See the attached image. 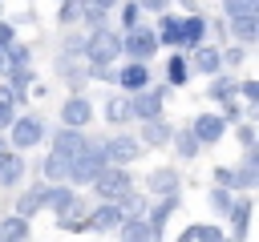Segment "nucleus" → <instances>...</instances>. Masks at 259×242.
Segmentation results:
<instances>
[{"label": "nucleus", "instance_id": "nucleus-1", "mask_svg": "<svg viewBox=\"0 0 259 242\" xmlns=\"http://www.w3.org/2000/svg\"><path fill=\"white\" fill-rule=\"evenodd\" d=\"M105 165H109V161H105V145H101L97 137H85V149L69 161V186H73V190H77V186H89Z\"/></svg>", "mask_w": 259, "mask_h": 242}, {"label": "nucleus", "instance_id": "nucleus-2", "mask_svg": "<svg viewBox=\"0 0 259 242\" xmlns=\"http://www.w3.org/2000/svg\"><path fill=\"white\" fill-rule=\"evenodd\" d=\"M89 186H93V190H97V198H105V202H117V198L134 194V177H130V169H125V165H105Z\"/></svg>", "mask_w": 259, "mask_h": 242}, {"label": "nucleus", "instance_id": "nucleus-3", "mask_svg": "<svg viewBox=\"0 0 259 242\" xmlns=\"http://www.w3.org/2000/svg\"><path fill=\"white\" fill-rule=\"evenodd\" d=\"M8 141H12V153H24V149L40 145V141H45V121H40L36 113L12 117V125H8Z\"/></svg>", "mask_w": 259, "mask_h": 242}, {"label": "nucleus", "instance_id": "nucleus-4", "mask_svg": "<svg viewBox=\"0 0 259 242\" xmlns=\"http://www.w3.org/2000/svg\"><path fill=\"white\" fill-rule=\"evenodd\" d=\"M81 52L89 56V65H109V60H117L121 40H117L113 32H105V28H93V36L81 40Z\"/></svg>", "mask_w": 259, "mask_h": 242}, {"label": "nucleus", "instance_id": "nucleus-5", "mask_svg": "<svg viewBox=\"0 0 259 242\" xmlns=\"http://www.w3.org/2000/svg\"><path fill=\"white\" fill-rule=\"evenodd\" d=\"M170 97V85H158V89H142V93H130V117H138V121H154V117H162V101Z\"/></svg>", "mask_w": 259, "mask_h": 242}, {"label": "nucleus", "instance_id": "nucleus-6", "mask_svg": "<svg viewBox=\"0 0 259 242\" xmlns=\"http://www.w3.org/2000/svg\"><path fill=\"white\" fill-rule=\"evenodd\" d=\"M121 52H130V60H150L154 52H158V36H154V28H142V24H134V28H125V40H121Z\"/></svg>", "mask_w": 259, "mask_h": 242}, {"label": "nucleus", "instance_id": "nucleus-7", "mask_svg": "<svg viewBox=\"0 0 259 242\" xmlns=\"http://www.w3.org/2000/svg\"><path fill=\"white\" fill-rule=\"evenodd\" d=\"M190 133H194L198 145H214V141L227 137V121H223L219 113H198V117L190 121Z\"/></svg>", "mask_w": 259, "mask_h": 242}, {"label": "nucleus", "instance_id": "nucleus-8", "mask_svg": "<svg viewBox=\"0 0 259 242\" xmlns=\"http://www.w3.org/2000/svg\"><path fill=\"white\" fill-rule=\"evenodd\" d=\"M101 145H105V161H109V165H130V161L142 153V141H134V137H125V133H113V137H105Z\"/></svg>", "mask_w": 259, "mask_h": 242}, {"label": "nucleus", "instance_id": "nucleus-9", "mask_svg": "<svg viewBox=\"0 0 259 242\" xmlns=\"http://www.w3.org/2000/svg\"><path fill=\"white\" fill-rule=\"evenodd\" d=\"M77 202H81V198H77L73 186H49V190H45V206H53V214H57L61 222L77 210Z\"/></svg>", "mask_w": 259, "mask_h": 242}, {"label": "nucleus", "instance_id": "nucleus-10", "mask_svg": "<svg viewBox=\"0 0 259 242\" xmlns=\"http://www.w3.org/2000/svg\"><path fill=\"white\" fill-rule=\"evenodd\" d=\"M113 81H117L125 93H142V89L150 85V69H146L142 60H130V65H121V69L113 73Z\"/></svg>", "mask_w": 259, "mask_h": 242}, {"label": "nucleus", "instance_id": "nucleus-11", "mask_svg": "<svg viewBox=\"0 0 259 242\" xmlns=\"http://www.w3.org/2000/svg\"><path fill=\"white\" fill-rule=\"evenodd\" d=\"M93 121V105L85 101V97H69L65 105H61V125L65 129H81V125H89Z\"/></svg>", "mask_w": 259, "mask_h": 242}, {"label": "nucleus", "instance_id": "nucleus-12", "mask_svg": "<svg viewBox=\"0 0 259 242\" xmlns=\"http://www.w3.org/2000/svg\"><path fill=\"white\" fill-rule=\"evenodd\" d=\"M190 73H206V77H219V69H223V56H219V48H210V44H198V48H190Z\"/></svg>", "mask_w": 259, "mask_h": 242}, {"label": "nucleus", "instance_id": "nucleus-13", "mask_svg": "<svg viewBox=\"0 0 259 242\" xmlns=\"http://www.w3.org/2000/svg\"><path fill=\"white\" fill-rule=\"evenodd\" d=\"M227 32L239 40V44H251L259 36V12H247V16H227Z\"/></svg>", "mask_w": 259, "mask_h": 242}, {"label": "nucleus", "instance_id": "nucleus-14", "mask_svg": "<svg viewBox=\"0 0 259 242\" xmlns=\"http://www.w3.org/2000/svg\"><path fill=\"white\" fill-rule=\"evenodd\" d=\"M121 222H125V218H121V210H117L113 202H101V206H97V210L89 214V226H93L97 234H113V230H117Z\"/></svg>", "mask_w": 259, "mask_h": 242}, {"label": "nucleus", "instance_id": "nucleus-15", "mask_svg": "<svg viewBox=\"0 0 259 242\" xmlns=\"http://www.w3.org/2000/svg\"><path fill=\"white\" fill-rule=\"evenodd\" d=\"M154 36H158V44H166V48H182V16L162 12V24L154 28Z\"/></svg>", "mask_w": 259, "mask_h": 242}, {"label": "nucleus", "instance_id": "nucleus-16", "mask_svg": "<svg viewBox=\"0 0 259 242\" xmlns=\"http://www.w3.org/2000/svg\"><path fill=\"white\" fill-rule=\"evenodd\" d=\"M81 149H85V133H81V129H65V125H61V129H57V137H53V153H65V157L73 161Z\"/></svg>", "mask_w": 259, "mask_h": 242}, {"label": "nucleus", "instance_id": "nucleus-17", "mask_svg": "<svg viewBox=\"0 0 259 242\" xmlns=\"http://www.w3.org/2000/svg\"><path fill=\"white\" fill-rule=\"evenodd\" d=\"M20 177H24V157L12 153V149H4L0 153V190H12Z\"/></svg>", "mask_w": 259, "mask_h": 242}, {"label": "nucleus", "instance_id": "nucleus-18", "mask_svg": "<svg viewBox=\"0 0 259 242\" xmlns=\"http://www.w3.org/2000/svg\"><path fill=\"white\" fill-rule=\"evenodd\" d=\"M174 210H178V194H174V198H162V202L154 206V214H150V222H146V226H150V234H154V242H162L166 222H170V214H174Z\"/></svg>", "mask_w": 259, "mask_h": 242}, {"label": "nucleus", "instance_id": "nucleus-19", "mask_svg": "<svg viewBox=\"0 0 259 242\" xmlns=\"http://www.w3.org/2000/svg\"><path fill=\"white\" fill-rule=\"evenodd\" d=\"M202 36H206V16H202V12L182 16V48H198Z\"/></svg>", "mask_w": 259, "mask_h": 242}, {"label": "nucleus", "instance_id": "nucleus-20", "mask_svg": "<svg viewBox=\"0 0 259 242\" xmlns=\"http://www.w3.org/2000/svg\"><path fill=\"white\" fill-rule=\"evenodd\" d=\"M40 169H45V177H49L53 186H65V182H69V157H65V153H53V149H49V157H45Z\"/></svg>", "mask_w": 259, "mask_h": 242}, {"label": "nucleus", "instance_id": "nucleus-21", "mask_svg": "<svg viewBox=\"0 0 259 242\" xmlns=\"http://www.w3.org/2000/svg\"><path fill=\"white\" fill-rule=\"evenodd\" d=\"M40 206H45V186H32V190H24V194L16 198V218H24V222H28Z\"/></svg>", "mask_w": 259, "mask_h": 242}, {"label": "nucleus", "instance_id": "nucleus-22", "mask_svg": "<svg viewBox=\"0 0 259 242\" xmlns=\"http://www.w3.org/2000/svg\"><path fill=\"white\" fill-rule=\"evenodd\" d=\"M117 242H154V234H150V226L142 218H125L117 226Z\"/></svg>", "mask_w": 259, "mask_h": 242}, {"label": "nucleus", "instance_id": "nucleus-23", "mask_svg": "<svg viewBox=\"0 0 259 242\" xmlns=\"http://www.w3.org/2000/svg\"><path fill=\"white\" fill-rule=\"evenodd\" d=\"M142 137H146V145H170L174 129H170L162 117H154V121H142Z\"/></svg>", "mask_w": 259, "mask_h": 242}, {"label": "nucleus", "instance_id": "nucleus-24", "mask_svg": "<svg viewBox=\"0 0 259 242\" xmlns=\"http://www.w3.org/2000/svg\"><path fill=\"white\" fill-rule=\"evenodd\" d=\"M150 190H154V194H162V198H174V194H178V173H174V169H166V165H162V169H154V173H150Z\"/></svg>", "mask_w": 259, "mask_h": 242}, {"label": "nucleus", "instance_id": "nucleus-25", "mask_svg": "<svg viewBox=\"0 0 259 242\" xmlns=\"http://www.w3.org/2000/svg\"><path fill=\"white\" fill-rule=\"evenodd\" d=\"M231 226H235V242H243V234H247V218H251V198H235V206H231Z\"/></svg>", "mask_w": 259, "mask_h": 242}, {"label": "nucleus", "instance_id": "nucleus-26", "mask_svg": "<svg viewBox=\"0 0 259 242\" xmlns=\"http://www.w3.org/2000/svg\"><path fill=\"white\" fill-rule=\"evenodd\" d=\"M0 242H28V222L24 218H4L0 222Z\"/></svg>", "mask_w": 259, "mask_h": 242}, {"label": "nucleus", "instance_id": "nucleus-27", "mask_svg": "<svg viewBox=\"0 0 259 242\" xmlns=\"http://www.w3.org/2000/svg\"><path fill=\"white\" fill-rule=\"evenodd\" d=\"M186 81H190V65H186V56L178 52V56H170V65H166V85L178 89V85H186Z\"/></svg>", "mask_w": 259, "mask_h": 242}, {"label": "nucleus", "instance_id": "nucleus-28", "mask_svg": "<svg viewBox=\"0 0 259 242\" xmlns=\"http://www.w3.org/2000/svg\"><path fill=\"white\" fill-rule=\"evenodd\" d=\"M170 145H174V149H178V157H186V161H190V157H198V149H202V145L194 141V133H190V129L174 133V137H170Z\"/></svg>", "mask_w": 259, "mask_h": 242}, {"label": "nucleus", "instance_id": "nucleus-29", "mask_svg": "<svg viewBox=\"0 0 259 242\" xmlns=\"http://www.w3.org/2000/svg\"><path fill=\"white\" fill-rule=\"evenodd\" d=\"M105 117H109L113 125H125V121H130V97H109V101H105Z\"/></svg>", "mask_w": 259, "mask_h": 242}, {"label": "nucleus", "instance_id": "nucleus-30", "mask_svg": "<svg viewBox=\"0 0 259 242\" xmlns=\"http://www.w3.org/2000/svg\"><path fill=\"white\" fill-rule=\"evenodd\" d=\"M235 89H239V81H235V77H214V81H210V97H214V101H223V105L231 101V93H235Z\"/></svg>", "mask_w": 259, "mask_h": 242}, {"label": "nucleus", "instance_id": "nucleus-31", "mask_svg": "<svg viewBox=\"0 0 259 242\" xmlns=\"http://www.w3.org/2000/svg\"><path fill=\"white\" fill-rule=\"evenodd\" d=\"M214 186H223V190H243L239 169H235V165H219V169H214Z\"/></svg>", "mask_w": 259, "mask_h": 242}, {"label": "nucleus", "instance_id": "nucleus-32", "mask_svg": "<svg viewBox=\"0 0 259 242\" xmlns=\"http://www.w3.org/2000/svg\"><path fill=\"white\" fill-rule=\"evenodd\" d=\"M231 206H235V194L223 190V186H214V190H210V210H214V214H231Z\"/></svg>", "mask_w": 259, "mask_h": 242}, {"label": "nucleus", "instance_id": "nucleus-33", "mask_svg": "<svg viewBox=\"0 0 259 242\" xmlns=\"http://www.w3.org/2000/svg\"><path fill=\"white\" fill-rule=\"evenodd\" d=\"M113 206L121 210V218H142V210H146V202H142L138 194H125V198H117Z\"/></svg>", "mask_w": 259, "mask_h": 242}, {"label": "nucleus", "instance_id": "nucleus-34", "mask_svg": "<svg viewBox=\"0 0 259 242\" xmlns=\"http://www.w3.org/2000/svg\"><path fill=\"white\" fill-rule=\"evenodd\" d=\"M223 12L227 16H247V12H259V0H223Z\"/></svg>", "mask_w": 259, "mask_h": 242}, {"label": "nucleus", "instance_id": "nucleus-35", "mask_svg": "<svg viewBox=\"0 0 259 242\" xmlns=\"http://www.w3.org/2000/svg\"><path fill=\"white\" fill-rule=\"evenodd\" d=\"M81 8H85L81 0H61V12H57V20H61V24H73V20L81 16Z\"/></svg>", "mask_w": 259, "mask_h": 242}, {"label": "nucleus", "instance_id": "nucleus-36", "mask_svg": "<svg viewBox=\"0 0 259 242\" xmlns=\"http://www.w3.org/2000/svg\"><path fill=\"white\" fill-rule=\"evenodd\" d=\"M81 16L89 20V28H105V12H101V8H93V4H85V8H81Z\"/></svg>", "mask_w": 259, "mask_h": 242}, {"label": "nucleus", "instance_id": "nucleus-37", "mask_svg": "<svg viewBox=\"0 0 259 242\" xmlns=\"http://www.w3.org/2000/svg\"><path fill=\"white\" fill-rule=\"evenodd\" d=\"M138 20H142V8H138L134 0H130V4H121V24H125V28H134Z\"/></svg>", "mask_w": 259, "mask_h": 242}, {"label": "nucleus", "instance_id": "nucleus-38", "mask_svg": "<svg viewBox=\"0 0 259 242\" xmlns=\"http://www.w3.org/2000/svg\"><path fill=\"white\" fill-rule=\"evenodd\" d=\"M219 56H223V65L239 69V65H243V44H239V48H227V52H219Z\"/></svg>", "mask_w": 259, "mask_h": 242}, {"label": "nucleus", "instance_id": "nucleus-39", "mask_svg": "<svg viewBox=\"0 0 259 242\" xmlns=\"http://www.w3.org/2000/svg\"><path fill=\"white\" fill-rule=\"evenodd\" d=\"M239 93H243V101H259V81H251V77H247V81L239 85Z\"/></svg>", "mask_w": 259, "mask_h": 242}, {"label": "nucleus", "instance_id": "nucleus-40", "mask_svg": "<svg viewBox=\"0 0 259 242\" xmlns=\"http://www.w3.org/2000/svg\"><path fill=\"white\" fill-rule=\"evenodd\" d=\"M219 117H223V121H227V125H231V121H243V109H239V105H231V101H227V105H223V113H219Z\"/></svg>", "mask_w": 259, "mask_h": 242}, {"label": "nucleus", "instance_id": "nucleus-41", "mask_svg": "<svg viewBox=\"0 0 259 242\" xmlns=\"http://www.w3.org/2000/svg\"><path fill=\"white\" fill-rule=\"evenodd\" d=\"M12 40H16V28H12L8 20H0V48H8Z\"/></svg>", "mask_w": 259, "mask_h": 242}, {"label": "nucleus", "instance_id": "nucleus-42", "mask_svg": "<svg viewBox=\"0 0 259 242\" xmlns=\"http://www.w3.org/2000/svg\"><path fill=\"white\" fill-rule=\"evenodd\" d=\"M138 8H150V12H166L170 8V0H134Z\"/></svg>", "mask_w": 259, "mask_h": 242}, {"label": "nucleus", "instance_id": "nucleus-43", "mask_svg": "<svg viewBox=\"0 0 259 242\" xmlns=\"http://www.w3.org/2000/svg\"><path fill=\"white\" fill-rule=\"evenodd\" d=\"M239 141H243L247 149H255V129H251V125H239Z\"/></svg>", "mask_w": 259, "mask_h": 242}, {"label": "nucleus", "instance_id": "nucleus-44", "mask_svg": "<svg viewBox=\"0 0 259 242\" xmlns=\"http://www.w3.org/2000/svg\"><path fill=\"white\" fill-rule=\"evenodd\" d=\"M12 117H16V109H12V105H0V133L12 125Z\"/></svg>", "mask_w": 259, "mask_h": 242}, {"label": "nucleus", "instance_id": "nucleus-45", "mask_svg": "<svg viewBox=\"0 0 259 242\" xmlns=\"http://www.w3.org/2000/svg\"><path fill=\"white\" fill-rule=\"evenodd\" d=\"M89 4H93V8H101V12H105V8H113V4H121V0H89Z\"/></svg>", "mask_w": 259, "mask_h": 242}, {"label": "nucleus", "instance_id": "nucleus-46", "mask_svg": "<svg viewBox=\"0 0 259 242\" xmlns=\"http://www.w3.org/2000/svg\"><path fill=\"white\" fill-rule=\"evenodd\" d=\"M4 149H8V145H4V137H0V153H4Z\"/></svg>", "mask_w": 259, "mask_h": 242}, {"label": "nucleus", "instance_id": "nucleus-47", "mask_svg": "<svg viewBox=\"0 0 259 242\" xmlns=\"http://www.w3.org/2000/svg\"><path fill=\"white\" fill-rule=\"evenodd\" d=\"M223 242H227V238H223Z\"/></svg>", "mask_w": 259, "mask_h": 242}]
</instances>
